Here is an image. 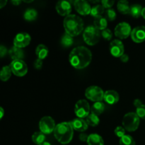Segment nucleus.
I'll return each mask as SVG.
<instances>
[{
    "label": "nucleus",
    "mask_w": 145,
    "mask_h": 145,
    "mask_svg": "<svg viewBox=\"0 0 145 145\" xmlns=\"http://www.w3.org/2000/svg\"><path fill=\"white\" fill-rule=\"evenodd\" d=\"M92 53L90 50L84 46H78L71 51L69 61L71 65L76 69H82L90 65Z\"/></svg>",
    "instance_id": "1"
},
{
    "label": "nucleus",
    "mask_w": 145,
    "mask_h": 145,
    "mask_svg": "<svg viewBox=\"0 0 145 145\" xmlns=\"http://www.w3.org/2000/svg\"><path fill=\"white\" fill-rule=\"evenodd\" d=\"M54 137L62 144H67L72 141L74 136V129L70 122H62L56 125L53 132Z\"/></svg>",
    "instance_id": "2"
},
{
    "label": "nucleus",
    "mask_w": 145,
    "mask_h": 145,
    "mask_svg": "<svg viewBox=\"0 0 145 145\" xmlns=\"http://www.w3.org/2000/svg\"><path fill=\"white\" fill-rule=\"evenodd\" d=\"M63 25L65 33L72 37L77 36L84 30L83 20L75 14H70L65 17Z\"/></svg>",
    "instance_id": "3"
},
{
    "label": "nucleus",
    "mask_w": 145,
    "mask_h": 145,
    "mask_svg": "<svg viewBox=\"0 0 145 145\" xmlns=\"http://www.w3.org/2000/svg\"><path fill=\"white\" fill-rule=\"evenodd\" d=\"M100 31L94 25H89L85 28L83 32V38L84 42L89 45H96L99 42L101 38Z\"/></svg>",
    "instance_id": "4"
},
{
    "label": "nucleus",
    "mask_w": 145,
    "mask_h": 145,
    "mask_svg": "<svg viewBox=\"0 0 145 145\" xmlns=\"http://www.w3.org/2000/svg\"><path fill=\"white\" fill-rule=\"evenodd\" d=\"M140 118L137 113L134 112L126 113L123 118L122 124L125 130L128 132H135L138 129L140 125Z\"/></svg>",
    "instance_id": "5"
},
{
    "label": "nucleus",
    "mask_w": 145,
    "mask_h": 145,
    "mask_svg": "<svg viewBox=\"0 0 145 145\" xmlns=\"http://www.w3.org/2000/svg\"><path fill=\"white\" fill-rule=\"evenodd\" d=\"M104 93L103 89L97 86H91L85 91V96L89 100L93 102L102 101L104 98Z\"/></svg>",
    "instance_id": "6"
},
{
    "label": "nucleus",
    "mask_w": 145,
    "mask_h": 145,
    "mask_svg": "<svg viewBox=\"0 0 145 145\" xmlns=\"http://www.w3.org/2000/svg\"><path fill=\"white\" fill-rule=\"evenodd\" d=\"M91 107L89 102L84 99L79 100L74 106V113L79 118H85L90 114Z\"/></svg>",
    "instance_id": "7"
},
{
    "label": "nucleus",
    "mask_w": 145,
    "mask_h": 145,
    "mask_svg": "<svg viewBox=\"0 0 145 145\" xmlns=\"http://www.w3.org/2000/svg\"><path fill=\"white\" fill-rule=\"evenodd\" d=\"M56 125L55 120L50 116H45L39 121V129L41 133L45 135H49L53 133Z\"/></svg>",
    "instance_id": "8"
},
{
    "label": "nucleus",
    "mask_w": 145,
    "mask_h": 145,
    "mask_svg": "<svg viewBox=\"0 0 145 145\" xmlns=\"http://www.w3.org/2000/svg\"><path fill=\"white\" fill-rule=\"evenodd\" d=\"M9 67L12 73L17 76H24L28 72V67L23 59L13 60Z\"/></svg>",
    "instance_id": "9"
},
{
    "label": "nucleus",
    "mask_w": 145,
    "mask_h": 145,
    "mask_svg": "<svg viewBox=\"0 0 145 145\" xmlns=\"http://www.w3.org/2000/svg\"><path fill=\"white\" fill-rule=\"evenodd\" d=\"M131 25L127 22H121L115 28V35L120 39H125L131 35Z\"/></svg>",
    "instance_id": "10"
},
{
    "label": "nucleus",
    "mask_w": 145,
    "mask_h": 145,
    "mask_svg": "<svg viewBox=\"0 0 145 145\" xmlns=\"http://www.w3.org/2000/svg\"><path fill=\"white\" fill-rule=\"evenodd\" d=\"M31 41V35L25 32L16 34L14 39V46L23 49L28 46Z\"/></svg>",
    "instance_id": "11"
},
{
    "label": "nucleus",
    "mask_w": 145,
    "mask_h": 145,
    "mask_svg": "<svg viewBox=\"0 0 145 145\" xmlns=\"http://www.w3.org/2000/svg\"><path fill=\"white\" fill-rule=\"evenodd\" d=\"M125 48L123 42L118 39L112 40L110 43V54L115 57H120L124 54Z\"/></svg>",
    "instance_id": "12"
},
{
    "label": "nucleus",
    "mask_w": 145,
    "mask_h": 145,
    "mask_svg": "<svg viewBox=\"0 0 145 145\" xmlns=\"http://www.w3.org/2000/svg\"><path fill=\"white\" fill-rule=\"evenodd\" d=\"M74 7L75 10L82 16H86L91 14L90 4L85 0H76L74 1Z\"/></svg>",
    "instance_id": "13"
},
{
    "label": "nucleus",
    "mask_w": 145,
    "mask_h": 145,
    "mask_svg": "<svg viewBox=\"0 0 145 145\" xmlns=\"http://www.w3.org/2000/svg\"><path fill=\"white\" fill-rule=\"evenodd\" d=\"M55 8H56L57 12L60 16H67L70 15L72 7L70 1H65V0H60L56 4Z\"/></svg>",
    "instance_id": "14"
},
{
    "label": "nucleus",
    "mask_w": 145,
    "mask_h": 145,
    "mask_svg": "<svg viewBox=\"0 0 145 145\" xmlns=\"http://www.w3.org/2000/svg\"><path fill=\"white\" fill-rule=\"evenodd\" d=\"M131 38L135 42L140 43L145 41V25H139L133 29Z\"/></svg>",
    "instance_id": "15"
},
{
    "label": "nucleus",
    "mask_w": 145,
    "mask_h": 145,
    "mask_svg": "<svg viewBox=\"0 0 145 145\" xmlns=\"http://www.w3.org/2000/svg\"><path fill=\"white\" fill-rule=\"evenodd\" d=\"M120 99L119 93L115 90H108L105 92L103 100L110 105L116 104Z\"/></svg>",
    "instance_id": "16"
},
{
    "label": "nucleus",
    "mask_w": 145,
    "mask_h": 145,
    "mask_svg": "<svg viewBox=\"0 0 145 145\" xmlns=\"http://www.w3.org/2000/svg\"><path fill=\"white\" fill-rule=\"evenodd\" d=\"M72 124L73 129L77 132H84L88 129L89 125L87 124L86 121L84 120L83 118H74L73 120L70 122Z\"/></svg>",
    "instance_id": "17"
},
{
    "label": "nucleus",
    "mask_w": 145,
    "mask_h": 145,
    "mask_svg": "<svg viewBox=\"0 0 145 145\" xmlns=\"http://www.w3.org/2000/svg\"><path fill=\"white\" fill-rule=\"evenodd\" d=\"M8 55L13 60H18V59H22L24 58V52L21 48L13 46L8 50Z\"/></svg>",
    "instance_id": "18"
},
{
    "label": "nucleus",
    "mask_w": 145,
    "mask_h": 145,
    "mask_svg": "<svg viewBox=\"0 0 145 145\" xmlns=\"http://www.w3.org/2000/svg\"><path fill=\"white\" fill-rule=\"evenodd\" d=\"M87 144L88 145H104V141L101 136L99 134L93 133L89 135Z\"/></svg>",
    "instance_id": "19"
},
{
    "label": "nucleus",
    "mask_w": 145,
    "mask_h": 145,
    "mask_svg": "<svg viewBox=\"0 0 145 145\" xmlns=\"http://www.w3.org/2000/svg\"><path fill=\"white\" fill-rule=\"evenodd\" d=\"M93 25L96 27V28L99 30V31H103L106 28H107L108 25V20L106 19V17L99 16L94 18V21H93Z\"/></svg>",
    "instance_id": "20"
},
{
    "label": "nucleus",
    "mask_w": 145,
    "mask_h": 145,
    "mask_svg": "<svg viewBox=\"0 0 145 145\" xmlns=\"http://www.w3.org/2000/svg\"><path fill=\"white\" fill-rule=\"evenodd\" d=\"M48 48L46 45H43V44H40L37 46L36 49H35V54H36L38 59H44L47 57L48 55Z\"/></svg>",
    "instance_id": "21"
},
{
    "label": "nucleus",
    "mask_w": 145,
    "mask_h": 145,
    "mask_svg": "<svg viewBox=\"0 0 145 145\" xmlns=\"http://www.w3.org/2000/svg\"><path fill=\"white\" fill-rule=\"evenodd\" d=\"M105 108H106L105 104L102 101L96 102L92 105L91 108V113L99 116L103 113Z\"/></svg>",
    "instance_id": "22"
},
{
    "label": "nucleus",
    "mask_w": 145,
    "mask_h": 145,
    "mask_svg": "<svg viewBox=\"0 0 145 145\" xmlns=\"http://www.w3.org/2000/svg\"><path fill=\"white\" fill-rule=\"evenodd\" d=\"M117 8L120 14H130V7L127 1H125V0L119 1L117 4Z\"/></svg>",
    "instance_id": "23"
},
{
    "label": "nucleus",
    "mask_w": 145,
    "mask_h": 145,
    "mask_svg": "<svg viewBox=\"0 0 145 145\" xmlns=\"http://www.w3.org/2000/svg\"><path fill=\"white\" fill-rule=\"evenodd\" d=\"M11 69L9 65L4 66L1 69L0 72V79L2 82H7L10 79L11 76Z\"/></svg>",
    "instance_id": "24"
},
{
    "label": "nucleus",
    "mask_w": 145,
    "mask_h": 145,
    "mask_svg": "<svg viewBox=\"0 0 145 145\" xmlns=\"http://www.w3.org/2000/svg\"><path fill=\"white\" fill-rule=\"evenodd\" d=\"M105 11H105V8L103 7L102 4H96V5L91 7L90 15L93 16V18H96V17L101 16L102 14Z\"/></svg>",
    "instance_id": "25"
},
{
    "label": "nucleus",
    "mask_w": 145,
    "mask_h": 145,
    "mask_svg": "<svg viewBox=\"0 0 145 145\" xmlns=\"http://www.w3.org/2000/svg\"><path fill=\"white\" fill-rule=\"evenodd\" d=\"M143 8L140 4H133L130 7V14L133 17V18H139L140 16H142V12Z\"/></svg>",
    "instance_id": "26"
},
{
    "label": "nucleus",
    "mask_w": 145,
    "mask_h": 145,
    "mask_svg": "<svg viewBox=\"0 0 145 145\" xmlns=\"http://www.w3.org/2000/svg\"><path fill=\"white\" fill-rule=\"evenodd\" d=\"M46 140V136L41 132H36L32 135V141L34 144L40 145L45 142Z\"/></svg>",
    "instance_id": "27"
},
{
    "label": "nucleus",
    "mask_w": 145,
    "mask_h": 145,
    "mask_svg": "<svg viewBox=\"0 0 145 145\" xmlns=\"http://www.w3.org/2000/svg\"><path fill=\"white\" fill-rule=\"evenodd\" d=\"M38 16V12L34 8H28L25 10L24 14V17L25 20L28 21H33L36 19Z\"/></svg>",
    "instance_id": "28"
},
{
    "label": "nucleus",
    "mask_w": 145,
    "mask_h": 145,
    "mask_svg": "<svg viewBox=\"0 0 145 145\" xmlns=\"http://www.w3.org/2000/svg\"><path fill=\"white\" fill-rule=\"evenodd\" d=\"M61 44L62 45V46L65 47V48H69V47L72 46L74 43V39L73 37L69 35V34L66 33H65L62 37L61 38Z\"/></svg>",
    "instance_id": "29"
},
{
    "label": "nucleus",
    "mask_w": 145,
    "mask_h": 145,
    "mask_svg": "<svg viewBox=\"0 0 145 145\" xmlns=\"http://www.w3.org/2000/svg\"><path fill=\"white\" fill-rule=\"evenodd\" d=\"M86 121L89 125L91 126V127H96L100 123V119H99V116L93 114V113H90L86 118Z\"/></svg>",
    "instance_id": "30"
},
{
    "label": "nucleus",
    "mask_w": 145,
    "mask_h": 145,
    "mask_svg": "<svg viewBox=\"0 0 145 145\" xmlns=\"http://www.w3.org/2000/svg\"><path fill=\"white\" fill-rule=\"evenodd\" d=\"M120 145H135V141L133 137L128 135H125L120 139Z\"/></svg>",
    "instance_id": "31"
},
{
    "label": "nucleus",
    "mask_w": 145,
    "mask_h": 145,
    "mask_svg": "<svg viewBox=\"0 0 145 145\" xmlns=\"http://www.w3.org/2000/svg\"><path fill=\"white\" fill-rule=\"evenodd\" d=\"M105 16H106V18L107 20L110 21H113L116 20L117 14H116V12L115 11L114 9L108 8V9H106V11H105Z\"/></svg>",
    "instance_id": "32"
},
{
    "label": "nucleus",
    "mask_w": 145,
    "mask_h": 145,
    "mask_svg": "<svg viewBox=\"0 0 145 145\" xmlns=\"http://www.w3.org/2000/svg\"><path fill=\"white\" fill-rule=\"evenodd\" d=\"M101 33V36L103 37V39L106 40H110L113 38V33L108 28H106L105 30L102 31Z\"/></svg>",
    "instance_id": "33"
},
{
    "label": "nucleus",
    "mask_w": 145,
    "mask_h": 145,
    "mask_svg": "<svg viewBox=\"0 0 145 145\" xmlns=\"http://www.w3.org/2000/svg\"><path fill=\"white\" fill-rule=\"evenodd\" d=\"M136 113L140 118L145 120V105L142 104L136 108Z\"/></svg>",
    "instance_id": "34"
},
{
    "label": "nucleus",
    "mask_w": 145,
    "mask_h": 145,
    "mask_svg": "<svg viewBox=\"0 0 145 145\" xmlns=\"http://www.w3.org/2000/svg\"><path fill=\"white\" fill-rule=\"evenodd\" d=\"M114 133L118 137L121 138L123 136L125 135V129L123 127H122V126H118V127L115 129Z\"/></svg>",
    "instance_id": "35"
},
{
    "label": "nucleus",
    "mask_w": 145,
    "mask_h": 145,
    "mask_svg": "<svg viewBox=\"0 0 145 145\" xmlns=\"http://www.w3.org/2000/svg\"><path fill=\"white\" fill-rule=\"evenodd\" d=\"M101 3L105 8L108 9V8H111V7L114 5L115 1L113 0H102Z\"/></svg>",
    "instance_id": "36"
},
{
    "label": "nucleus",
    "mask_w": 145,
    "mask_h": 145,
    "mask_svg": "<svg viewBox=\"0 0 145 145\" xmlns=\"http://www.w3.org/2000/svg\"><path fill=\"white\" fill-rule=\"evenodd\" d=\"M34 67L36 69H41L42 67V60L40 59H37L33 62Z\"/></svg>",
    "instance_id": "37"
},
{
    "label": "nucleus",
    "mask_w": 145,
    "mask_h": 145,
    "mask_svg": "<svg viewBox=\"0 0 145 145\" xmlns=\"http://www.w3.org/2000/svg\"><path fill=\"white\" fill-rule=\"evenodd\" d=\"M7 52H8V50H7V48H6L4 45H1V46H0V56H1V58L4 57V56H5L6 55H7Z\"/></svg>",
    "instance_id": "38"
},
{
    "label": "nucleus",
    "mask_w": 145,
    "mask_h": 145,
    "mask_svg": "<svg viewBox=\"0 0 145 145\" xmlns=\"http://www.w3.org/2000/svg\"><path fill=\"white\" fill-rule=\"evenodd\" d=\"M88 138H89V135H88L87 134H86V133H81L79 136V140L82 142H87Z\"/></svg>",
    "instance_id": "39"
},
{
    "label": "nucleus",
    "mask_w": 145,
    "mask_h": 145,
    "mask_svg": "<svg viewBox=\"0 0 145 145\" xmlns=\"http://www.w3.org/2000/svg\"><path fill=\"white\" fill-rule=\"evenodd\" d=\"M133 104H134V106H135L136 108L138 107H140V106H142V105L143 104L142 103V101L140 99H135L134 100V102H133Z\"/></svg>",
    "instance_id": "40"
},
{
    "label": "nucleus",
    "mask_w": 145,
    "mask_h": 145,
    "mask_svg": "<svg viewBox=\"0 0 145 145\" xmlns=\"http://www.w3.org/2000/svg\"><path fill=\"white\" fill-rule=\"evenodd\" d=\"M120 58V60H121L123 62H124V63H126V62H127L129 61V56L127 55V54L124 53Z\"/></svg>",
    "instance_id": "41"
},
{
    "label": "nucleus",
    "mask_w": 145,
    "mask_h": 145,
    "mask_svg": "<svg viewBox=\"0 0 145 145\" xmlns=\"http://www.w3.org/2000/svg\"><path fill=\"white\" fill-rule=\"evenodd\" d=\"M21 2L22 1H20V0H12V1H11V4L14 6H18Z\"/></svg>",
    "instance_id": "42"
},
{
    "label": "nucleus",
    "mask_w": 145,
    "mask_h": 145,
    "mask_svg": "<svg viewBox=\"0 0 145 145\" xmlns=\"http://www.w3.org/2000/svg\"><path fill=\"white\" fill-rule=\"evenodd\" d=\"M7 4V0H1V1H0V8H2L3 7H5Z\"/></svg>",
    "instance_id": "43"
},
{
    "label": "nucleus",
    "mask_w": 145,
    "mask_h": 145,
    "mask_svg": "<svg viewBox=\"0 0 145 145\" xmlns=\"http://www.w3.org/2000/svg\"><path fill=\"white\" fill-rule=\"evenodd\" d=\"M4 116V110L2 107H0V119H2Z\"/></svg>",
    "instance_id": "44"
},
{
    "label": "nucleus",
    "mask_w": 145,
    "mask_h": 145,
    "mask_svg": "<svg viewBox=\"0 0 145 145\" xmlns=\"http://www.w3.org/2000/svg\"><path fill=\"white\" fill-rule=\"evenodd\" d=\"M142 16L143 17V18L145 19V7L143 8V10H142Z\"/></svg>",
    "instance_id": "45"
},
{
    "label": "nucleus",
    "mask_w": 145,
    "mask_h": 145,
    "mask_svg": "<svg viewBox=\"0 0 145 145\" xmlns=\"http://www.w3.org/2000/svg\"><path fill=\"white\" fill-rule=\"evenodd\" d=\"M40 145H51V144H50V142H46V141H45V142L42 143V144H40Z\"/></svg>",
    "instance_id": "46"
},
{
    "label": "nucleus",
    "mask_w": 145,
    "mask_h": 145,
    "mask_svg": "<svg viewBox=\"0 0 145 145\" xmlns=\"http://www.w3.org/2000/svg\"><path fill=\"white\" fill-rule=\"evenodd\" d=\"M101 1H99V0H96V1H90L91 3H99Z\"/></svg>",
    "instance_id": "47"
},
{
    "label": "nucleus",
    "mask_w": 145,
    "mask_h": 145,
    "mask_svg": "<svg viewBox=\"0 0 145 145\" xmlns=\"http://www.w3.org/2000/svg\"><path fill=\"white\" fill-rule=\"evenodd\" d=\"M24 1L25 3H31V2H33V0L32 1Z\"/></svg>",
    "instance_id": "48"
}]
</instances>
